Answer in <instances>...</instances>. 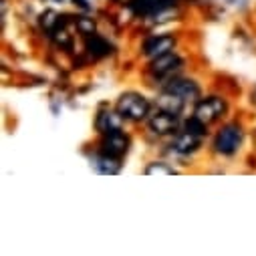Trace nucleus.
<instances>
[{"mask_svg": "<svg viewBox=\"0 0 256 256\" xmlns=\"http://www.w3.org/2000/svg\"><path fill=\"white\" fill-rule=\"evenodd\" d=\"M115 109L119 111V115L125 121H134V123L148 121L150 115H152V103L142 93H138V91L121 93L119 99H117Z\"/></svg>", "mask_w": 256, "mask_h": 256, "instance_id": "f257e3e1", "label": "nucleus"}, {"mask_svg": "<svg viewBox=\"0 0 256 256\" xmlns=\"http://www.w3.org/2000/svg\"><path fill=\"white\" fill-rule=\"evenodd\" d=\"M182 67H184V58L176 50H170L166 54H160L156 58H150L148 77L154 83L166 85L168 81H172L174 77H178V73L182 71Z\"/></svg>", "mask_w": 256, "mask_h": 256, "instance_id": "f03ea898", "label": "nucleus"}, {"mask_svg": "<svg viewBox=\"0 0 256 256\" xmlns=\"http://www.w3.org/2000/svg\"><path fill=\"white\" fill-rule=\"evenodd\" d=\"M242 140H244V132H242V125L232 121V123H226L222 125L218 134L214 136V142H212V148L218 156H224V158H230L234 156L240 146H242Z\"/></svg>", "mask_w": 256, "mask_h": 256, "instance_id": "7ed1b4c3", "label": "nucleus"}, {"mask_svg": "<svg viewBox=\"0 0 256 256\" xmlns=\"http://www.w3.org/2000/svg\"><path fill=\"white\" fill-rule=\"evenodd\" d=\"M226 113H228V101L224 97H218V95H210L204 99L200 97L196 101V107H194V115L200 121H204L206 125L220 121Z\"/></svg>", "mask_w": 256, "mask_h": 256, "instance_id": "20e7f679", "label": "nucleus"}, {"mask_svg": "<svg viewBox=\"0 0 256 256\" xmlns=\"http://www.w3.org/2000/svg\"><path fill=\"white\" fill-rule=\"evenodd\" d=\"M180 125H182V121H180L178 113H170V111H162V109H158V113L150 115V119H148L150 132L160 138L174 136L180 130Z\"/></svg>", "mask_w": 256, "mask_h": 256, "instance_id": "39448f33", "label": "nucleus"}, {"mask_svg": "<svg viewBox=\"0 0 256 256\" xmlns=\"http://www.w3.org/2000/svg\"><path fill=\"white\" fill-rule=\"evenodd\" d=\"M130 136H127L123 130H117V132H111L107 136H103L101 140V146H99V152L101 154H107L111 158H123L127 154V150H130Z\"/></svg>", "mask_w": 256, "mask_h": 256, "instance_id": "423d86ee", "label": "nucleus"}, {"mask_svg": "<svg viewBox=\"0 0 256 256\" xmlns=\"http://www.w3.org/2000/svg\"><path fill=\"white\" fill-rule=\"evenodd\" d=\"M164 89H168V91L180 95L186 103H190V101L196 103V101L200 99V95H202L200 85H198L194 79H186V77H174L172 81H168V83L164 85Z\"/></svg>", "mask_w": 256, "mask_h": 256, "instance_id": "0eeeda50", "label": "nucleus"}, {"mask_svg": "<svg viewBox=\"0 0 256 256\" xmlns=\"http://www.w3.org/2000/svg\"><path fill=\"white\" fill-rule=\"evenodd\" d=\"M176 36L174 34H154L150 38H146V42L142 44V54L148 58H156L160 54H166L170 50L176 48Z\"/></svg>", "mask_w": 256, "mask_h": 256, "instance_id": "6e6552de", "label": "nucleus"}, {"mask_svg": "<svg viewBox=\"0 0 256 256\" xmlns=\"http://www.w3.org/2000/svg\"><path fill=\"white\" fill-rule=\"evenodd\" d=\"M123 117L119 115V111L115 109H99L97 111V117H95V130L101 134V136H107L111 132H117V130H123Z\"/></svg>", "mask_w": 256, "mask_h": 256, "instance_id": "1a4fd4ad", "label": "nucleus"}, {"mask_svg": "<svg viewBox=\"0 0 256 256\" xmlns=\"http://www.w3.org/2000/svg\"><path fill=\"white\" fill-rule=\"evenodd\" d=\"M202 140H204L202 136L184 130L182 134L176 136V140L172 144V150L176 154H180V156H190V154H194V152H198L202 148Z\"/></svg>", "mask_w": 256, "mask_h": 256, "instance_id": "9d476101", "label": "nucleus"}, {"mask_svg": "<svg viewBox=\"0 0 256 256\" xmlns=\"http://www.w3.org/2000/svg\"><path fill=\"white\" fill-rule=\"evenodd\" d=\"M83 38H85V50H87V54L93 56V58H103V56H109V54L113 52L111 42H109L107 38H103L101 34H97V32L87 34V36H83Z\"/></svg>", "mask_w": 256, "mask_h": 256, "instance_id": "9b49d317", "label": "nucleus"}, {"mask_svg": "<svg viewBox=\"0 0 256 256\" xmlns=\"http://www.w3.org/2000/svg\"><path fill=\"white\" fill-rule=\"evenodd\" d=\"M91 168H93L95 172H99V174L115 176V174L121 172V162H119V158H111V156L99 152V154H95V156L91 158Z\"/></svg>", "mask_w": 256, "mask_h": 256, "instance_id": "f8f14e48", "label": "nucleus"}, {"mask_svg": "<svg viewBox=\"0 0 256 256\" xmlns=\"http://www.w3.org/2000/svg\"><path fill=\"white\" fill-rule=\"evenodd\" d=\"M156 105L162 111H170V113H178L180 115L184 111V107H186V101L180 95H176V93H172L168 89H162V93L156 99Z\"/></svg>", "mask_w": 256, "mask_h": 256, "instance_id": "ddd939ff", "label": "nucleus"}, {"mask_svg": "<svg viewBox=\"0 0 256 256\" xmlns=\"http://www.w3.org/2000/svg\"><path fill=\"white\" fill-rule=\"evenodd\" d=\"M60 18H62V16H60L58 12H54V10H44V12L40 14V20H38V22H40V26H42L44 32H50V30L60 22Z\"/></svg>", "mask_w": 256, "mask_h": 256, "instance_id": "4468645a", "label": "nucleus"}, {"mask_svg": "<svg viewBox=\"0 0 256 256\" xmlns=\"http://www.w3.org/2000/svg\"><path fill=\"white\" fill-rule=\"evenodd\" d=\"M75 26L79 30L81 36H87V34H93L95 32V20L89 18V16H77L75 18Z\"/></svg>", "mask_w": 256, "mask_h": 256, "instance_id": "2eb2a0df", "label": "nucleus"}, {"mask_svg": "<svg viewBox=\"0 0 256 256\" xmlns=\"http://www.w3.org/2000/svg\"><path fill=\"white\" fill-rule=\"evenodd\" d=\"M154 4H156V0H130V8L136 14H142V16H146L152 10Z\"/></svg>", "mask_w": 256, "mask_h": 256, "instance_id": "dca6fc26", "label": "nucleus"}, {"mask_svg": "<svg viewBox=\"0 0 256 256\" xmlns=\"http://www.w3.org/2000/svg\"><path fill=\"white\" fill-rule=\"evenodd\" d=\"M146 174H148V176H156V174H168V176H172V174H176V170L170 168V166L164 164V162H154V164H150V166L146 168Z\"/></svg>", "mask_w": 256, "mask_h": 256, "instance_id": "f3484780", "label": "nucleus"}, {"mask_svg": "<svg viewBox=\"0 0 256 256\" xmlns=\"http://www.w3.org/2000/svg\"><path fill=\"white\" fill-rule=\"evenodd\" d=\"M250 101H252V105H256V87L250 91Z\"/></svg>", "mask_w": 256, "mask_h": 256, "instance_id": "a211bd4d", "label": "nucleus"}]
</instances>
